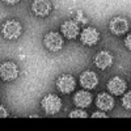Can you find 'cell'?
<instances>
[{"label": "cell", "mask_w": 131, "mask_h": 131, "mask_svg": "<svg viewBox=\"0 0 131 131\" xmlns=\"http://www.w3.org/2000/svg\"><path fill=\"white\" fill-rule=\"evenodd\" d=\"M42 107L46 113L55 114L60 110L62 101H60V98L55 94H47V96H45L42 98Z\"/></svg>", "instance_id": "1"}, {"label": "cell", "mask_w": 131, "mask_h": 131, "mask_svg": "<svg viewBox=\"0 0 131 131\" xmlns=\"http://www.w3.org/2000/svg\"><path fill=\"white\" fill-rule=\"evenodd\" d=\"M0 76L5 81H12L18 76V67L13 62H5L0 66Z\"/></svg>", "instance_id": "2"}, {"label": "cell", "mask_w": 131, "mask_h": 131, "mask_svg": "<svg viewBox=\"0 0 131 131\" xmlns=\"http://www.w3.org/2000/svg\"><path fill=\"white\" fill-rule=\"evenodd\" d=\"M2 31L7 39H16L21 34V25L15 20H8L7 23H4Z\"/></svg>", "instance_id": "3"}, {"label": "cell", "mask_w": 131, "mask_h": 131, "mask_svg": "<svg viewBox=\"0 0 131 131\" xmlns=\"http://www.w3.org/2000/svg\"><path fill=\"white\" fill-rule=\"evenodd\" d=\"M45 45L50 51H59L63 47V38L59 33H47L45 36Z\"/></svg>", "instance_id": "4"}, {"label": "cell", "mask_w": 131, "mask_h": 131, "mask_svg": "<svg viewBox=\"0 0 131 131\" xmlns=\"http://www.w3.org/2000/svg\"><path fill=\"white\" fill-rule=\"evenodd\" d=\"M57 86L62 93L67 94V93H71L75 89L76 81L73 79V76H71V75H62L57 80Z\"/></svg>", "instance_id": "5"}, {"label": "cell", "mask_w": 131, "mask_h": 131, "mask_svg": "<svg viewBox=\"0 0 131 131\" xmlns=\"http://www.w3.org/2000/svg\"><path fill=\"white\" fill-rule=\"evenodd\" d=\"M80 39L86 46L96 45V43L98 42V39H100V33H98L94 28H86V29H84L81 31Z\"/></svg>", "instance_id": "6"}, {"label": "cell", "mask_w": 131, "mask_h": 131, "mask_svg": "<svg viewBox=\"0 0 131 131\" xmlns=\"http://www.w3.org/2000/svg\"><path fill=\"white\" fill-rule=\"evenodd\" d=\"M80 84L85 89H94L98 84V78L97 75L92 71H85L80 76Z\"/></svg>", "instance_id": "7"}, {"label": "cell", "mask_w": 131, "mask_h": 131, "mask_svg": "<svg viewBox=\"0 0 131 131\" xmlns=\"http://www.w3.org/2000/svg\"><path fill=\"white\" fill-rule=\"evenodd\" d=\"M31 9L37 16L45 17L51 10V3L50 0H34L31 4Z\"/></svg>", "instance_id": "8"}, {"label": "cell", "mask_w": 131, "mask_h": 131, "mask_svg": "<svg viewBox=\"0 0 131 131\" xmlns=\"http://www.w3.org/2000/svg\"><path fill=\"white\" fill-rule=\"evenodd\" d=\"M62 33L64 34V37H67L68 39H73L79 36L80 33V28L78 25V23H75L72 20H68L63 23L62 25Z\"/></svg>", "instance_id": "9"}, {"label": "cell", "mask_w": 131, "mask_h": 131, "mask_svg": "<svg viewBox=\"0 0 131 131\" xmlns=\"http://www.w3.org/2000/svg\"><path fill=\"white\" fill-rule=\"evenodd\" d=\"M113 55L107 51H101L98 52L96 58H94V64L97 66L100 70H106L113 64Z\"/></svg>", "instance_id": "10"}, {"label": "cell", "mask_w": 131, "mask_h": 131, "mask_svg": "<svg viewBox=\"0 0 131 131\" xmlns=\"http://www.w3.org/2000/svg\"><path fill=\"white\" fill-rule=\"evenodd\" d=\"M97 107L102 112H109L114 107V100L110 94L107 93H100L97 97V101H96Z\"/></svg>", "instance_id": "11"}, {"label": "cell", "mask_w": 131, "mask_h": 131, "mask_svg": "<svg viewBox=\"0 0 131 131\" xmlns=\"http://www.w3.org/2000/svg\"><path fill=\"white\" fill-rule=\"evenodd\" d=\"M127 29H128V23L123 17H115L110 21V30L117 36L123 34L125 31H127Z\"/></svg>", "instance_id": "12"}, {"label": "cell", "mask_w": 131, "mask_h": 131, "mask_svg": "<svg viewBox=\"0 0 131 131\" xmlns=\"http://www.w3.org/2000/svg\"><path fill=\"white\" fill-rule=\"evenodd\" d=\"M107 89L113 94L119 96V94H122L126 91V83L123 81V79H121V78L117 76V78L110 79V81L107 83Z\"/></svg>", "instance_id": "13"}, {"label": "cell", "mask_w": 131, "mask_h": 131, "mask_svg": "<svg viewBox=\"0 0 131 131\" xmlns=\"http://www.w3.org/2000/svg\"><path fill=\"white\" fill-rule=\"evenodd\" d=\"M73 102H75L76 106L84 109V107L91 105V102H92V94L89 92H86V91H80V92H78L75 94Z\"/></svg>", "instance_id": "14"}, {"label": "cell", "mask_w": 131, "mask_h": 131, "mask_svg": "<svg viewBox=\"0 0 131 131\" xmlns=\"http://www.w3.org/2000/svg\"><path fill=\"white\" fill-rule=\"evenodd\" d=\"M70 117H72V118H86V113L80 107L78 110H72L70 113Z\"/></svg>", "instance_id": "15"}, {"label": "cell", "mask_w": 131, "mask_h": 131, "mask_svg": "<svg viewBox=\"0 0 131 131\" xmlns=\"http://www.w3.org/2000/svg\"><path fill=\"white\" fill-rule=\"evenodd\" d=\"M122 105L127 109V110H130L131 109V94L127 92L125 96H123V98H122Z\"/></svg>", "instance_id": "16"}, {"label": "cell", "mask_w": 131, "mask_h": 131, "mask_svg": "<svg viewBox=\"0 0 131 131\" xmlns=\"http://www.w3.org/2000/svg\"><path fill=\"white\" fill-rule=\"evenodd\" d=\"M92 117H93V118H106V114L102 113V110H101V112H96V113H93Z\"/></svg>", "instance_id": "17"}, {"label": "cell", "mask_w": 131, "mask_h": 131, "mask_svg": "<svg viewBox=\"0 0 131 131\" xmlns=\"http://www.w3.org/2000/svg\"><path fill=\"white\" fill-rule=\"evenodd\" d=\"M5 117H8V112L3 106H0V118H5Z\"/></svg>", "instance_id": "18"}, {"label": "cell", "mask_w": 131, "mask_h": 131, "mask_svg": "<svg viewBox=\"0 0 131 131\" xmlns=\"http://www.w3.org/2000/svg\"><path fill=\"white\" fill-rule=\"evenodd\" d=\"M130 39H131V36L128 34V36L126 37V41H125V43H126V47H127V49H131V43H130Z\"/></svg>", "instance_id": "19"}, {"label": "cell", "mask_w": 131, "mask_h": 131, "mask_svg": "<svg viewBox=\"0 0 131 131\" xmlns=\"http://www.w3.org/2000/svg\"><path fill=\"white\" fill-rule=\"evenodd\" d=\"M3 2H5V3H8V4H16L18 0H3Z\"/></svg>", "instance_id": "20"}]
</instances>
